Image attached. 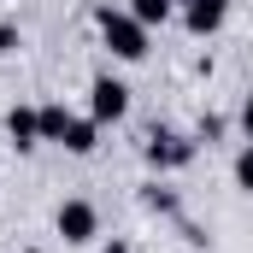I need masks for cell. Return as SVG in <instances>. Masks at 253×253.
I'll return each mask as SVG.
<instances>
[{
    "label": "cell",
    "instance_id": "obj_1",
    "mask_svg": "<svg viewBox=\"0 0 253 253\" xmlns=\"http://www.w3.org/2000/svg\"><path fill=\"white\" fill-rule=\"evenodd\" d=\"M100 24H106V42H112V53H124V59H141V53H147V47H141V24L112 18V12H100Z\"/></svg>",
    "mask_w": 253,
    "mask_h": 253
},
{
    "label": "cell",
    "instance_id": "obj_2",
    "mask_svg": "<svg viewBox=\"0 0 253 253\" xmlns=\"http://www.w3.org/2000/svg\"><path fill=\"white\" fill-rule=\"evenodd\" d=\"M59 236L65 242H88V236H94V206H83V200L59 206Z\"/></svg>",
    "mask_w": 253,
    "mask_h": 253
},
{
    "label": "cell",
    "instance_id": "obj_3",
    "mask_svg": "<svg viewBox=\"0 0 253 253\" xmlns=\"http://www.w3.org/2000/svg\"><path fill=\"white\" fill-rule=\"evenodd\" d=\"M118 112H124V83L100 77L94 83V118H118Z\"/></svg>",
    "mask_w": 253,
    "mask_h": 253
},
{
    "label": "cell",
    "instance_id": "obj_4",
    "mask_svg": "<svg viewBox=\"0 0 253 253\" xmlns=\"http://www.w3.org/2000/svg\"><path fill=\"white\" fill-rule=\"evenodd\" d=\"M224 24V0H194L189 6V30H218Z\"/></svg>",
    "mask_w": 253,
    "mask_h": 253
},
{
    "label": "cell",
    "instance_id": "obj_5",
    "mask_svg": "<svg viewBox=\"0 0 253 253\" xmlns=\"http://www.w3.org/2000/svg\"><path fill=\"white\" fill-rule=\"evenodd\" d=\"M171 12V0H135V24H159Z\"/></svg>",
    "mask_w": 253,
    "mask_h": 253
},
{
    "label": "cell",
    "instance_id": "obj_6",
    "mask_svg": "<svg viewBox=\"0 0 253 253\" xmlns=\"http://www.w3.org/2000/svg\"><path fill=\"white\" fill-rule=\"evenodd\" d=\"M65 147H77V153H88V147H94V129H88V124H71V135H65Z\"/></svg>",
    "mask_w": 253,
    "mask_h": 253
},
{
    "label": "cell",
    "instance_id": "obj_7",
    "mask_svg": "<svg viewBox=\"0 0 253 253\" xmlns=\"http://www.w3.org/2000/svg\"><path fill=\"white\" fill-rule=\"evenodd\" d=\"M236 177H242V189H253V153H242V159H236Z\"/></svg>",
    "mask_w": 253,
    "mask_h": 253
},
{
    "label": "cell",
    "instance_id": "obj_8",
    "mask_svg": "<svg viewBox=\"0 0 253 253\" xmlns=\"http://www.w3.org/2000/svg\"><path fill=\"white\" fill-rule=\"evenodd\" d=\"M242 118H248V129H253V94H248V112H242Z\"/></svg>",
    "mask_w": 253,
    "mask_h": 253
}]
</instances>
